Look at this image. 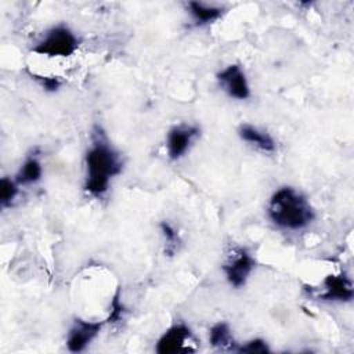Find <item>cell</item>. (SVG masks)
Wrapping results in <instances>:
<instances>
[{
	"label": "cell",
	"mask_w": 354,
	"mask_h": 354,
	"mask_svg": "<svg viewBox=\"0 0 354 354\" xmlns=\"http://www.w3.org/2000/svg\"><path fill=\"white\" fill-rule=\"evenodd\" d=\"M35 79L40 83V86L46 90V91H57L61 86V80L58 77L54 76H39V75H33Z\"/></svg>",
	"instance_id": "cell-17"
},
{
	"label": "cell",
	"mask_w": 354,
	"mask_h": 354,
	"mask_svg": "<svg viewBox=\"0 0 354 354\" xmlns=\"http://www.w3.org/2000/svg\"><path fill=\"white\" fill-rule=\"evenodd\" d=\"M322 292L319 299L328 301H351L354 296L353 282L346 274H329L322 281Z\"/></svg>",
	"instance_id": "cell-9"
},
{
	"label": "cell",
	"mask_w": 354,
	"mask_h": 354,
	"mask_svg": "<svg viewBox=\"0 0 354 354\" xmlns=\"http://www.w3.org/2000/svg\"><path fill=\"white\" fill-rule=\"evenodd\" d=\"M209 343L210 346L220 350H234L236 348V343L234 340L231 328L225 322L214 324L209 330Z\"/></svg>",
	"instance_id": "cell-13"
},
{
	"label": "cell",
	"mask_w": 354,
	"mask_h": 354,
	"mask_svg": "<svg viewBox=\"0 0 354 354\" xmlns=\"http://www.w3.org/2000/svg\"><path fill=\"white\" fill-rule=\"evenodd\" d=\"M18 183L8 178L3 177L0 180V205L1 207H8L14 202L17 194H18Z\"/></svg>",
	"instance_id": "cell-15"
},
{
	"label": "cell",
	"mask_w": 354,
	"mask_h": 354,
	"mask_svg": "<svg viewBox=\"0 0 354 354\" xmlns=\"http://www.w3.org/2000/svg\"><path fill=\"white\" fill-rule=\"evenodd\" d=\"M235 351L241 353V354H254V353H270L271 348L268 347L266 340H263L260 337H256V339H252V340L246 342L245 344L236 346Z\"/></svg>",
	"instance_id": "cell-16"
},
{
	"label": "cell",
	"mask_w": 354,
	"mask_h": 354,
	"mask_svg": "<svg viewBox=\"0 0 354 354\" xmlns=\"http://www.w3.org/2000/svg\"><path fill=\"white\" fill-rule=\"evenodd\" d=\"M41 176H43L41 163L37 156L32 155V156H28L25 159V162L21 165V167L15 176V181L19 185H30V184L39 183Z\"/></svg>",
	"instance_id": "cell-12"
},
{
	"label": "cell",
	"mask_w": 354,
	"mask_h": 354,
	"mask_svg": "<svg viewBox=\"0 0 354 354\" xmlns=\"http://www.w3.org/2000/svg\"><path fill=\"white\" fill-rule=\"evenodd\" d=\"M79 44L80 41L73 30L59 24L46 32L44 37L33 47V53L46 57H71L79 48Z\"/></svg>",
	"instance_id": "cell-3"
},
{
	"label": "cell",
	"mask_w": 354,
	"mask_h": 354,
	"mask_svg": "<svg viewBox=\"0 0 354 354\" xmlns=\"http://www.w3.org/2000/svg\"><path fill=\"white\" fill-rule=\"evenodd\" d=\"M238 136L242 141L248 142L249 145L257 148L261 152L271 153L277 149L275 140L264 130L253 126V124H241L238 129Z\"/></svg>",
	"instance_id": "cell-10"
},
{
	"label": "cell",
	"mask_w": 354,
	"mask_h": 354,
	"mask_svg": "<svg viewBox=\"0 0 354 354\" xmlns=\"http://www.w3.org/2000/svg\"><path fill=\"white\" fill-rule=\"evenodd\" d=\"M84 189L93 196L104 195L113 177L120 174L123 162L120 155L104 140H95L86 152Z\"/></svg>",
	"instance_id": "cell-2"
},
{
	"label": "cell",
	"mask_w": 354,
	"mask_h": 354,
	"mask_svg": "<svg viewBox=\"0 0 354 354\" xmlns=\"http://www.w3.org/2000/svg\"><path fill=\"white\" fill-rule=\"evenodd\" d=\"M159 228H160L162 236L165 239V245H166L165 253L169 254V256H173L177 252L178 246H180V242H181L180 235L176 231V228L170 223H167V221H160Z\"/></svg>",
	"instance_id": "cell-14"
},
{
	"label": "cell",
	"mask_w": 354,
	"mask_h": 354,
	"mask_svg": "<svg viewBox=\"0 0 354 354\" xmlns=\"http://www.w3.org/2000/svg\"><path fill=\"white\" fill-rule=\"evenodd\" d=\"M122 314H123V304L119 299V292H118L111 303V313H109V317L105 319V322H116L122 318Z\"/></svg>",
	"instance_id": "cell-18"
},
{
	"label": "cell",
	"mask_w": 354,
	"mask_h": 354,
	"mask_svg": "<svg viewBox=\"0 0 354 354\" xmlns=\"http://www.w3.org/2000/svg\"><path fill=\"white\" fill-rule=\"evenodd\" d=\"M199 133V127L194 124H178L171 127L166 138L167 156L171 160H178L183 158Z\"/></svg>",
	"instance_id": "cell-8"
},
{
	"label": "cell",
	"mask_w": 354,
	"mask_h": 354,
	"mask_svg": "<svg viewBox=\"0 0 354 354\" xmlns=\"http://www.w3.org/2000/svg\"><path fill=\"white\" fill-rule=\"evenodd\" d=\"M187 8L196 25H207L217 21L223 14V7L202 1H188Z\"/></svg>",
	"instance_id": "cell-11"
},
{
	"label": "cell",
	"mask_w": 354,
	"mask_h": 354,
	"mask_svg": "<svg viewBox=\"0 0 354 354\" xmlns=\"http://www.w3.org/2000/svg\"><path fill=\"white\" fill-rule=\"evenodd\" d=\"M267 216L278 228L299 231L313 223L314 210L300 191L293 187H281L267 203Z\"/></svg>",
	"instance_id": "cell-1"
},
{
	"label": "cell",
	"mask_w": 354,
	"mask_h": 354,
	"mask_svg": "<svg viewBox=\"0 0 354 354\" xmlns=\"http://www.w3.org/2000/svg\"><path fill=\"white\" fill-rule=\"evenodd\" d=\"M221 268L227 282L232 288L239 289L246 285L250 274L256 268V259L246 248L234 246L225 254Z\"/></svg>",
	"instance_id": "cell-4"
},
{
	"label": "cell",
	"mask_w": 354,
	"mask_h": 354,
	"mask_svg": "<svg viewBox=\"0 0 354 354\" xmlns=\"http://www.w3.org/2000/svg\"><path fill=\"white\" fill-rule=\"evenodd\" d=\"M217 82L225 94L234 100L243 101L250 97V87L245 72L238 64H231L217 73Z\"/></svg>",
	"instance_id": "cell-6"
},
{
	"label": "cell",
	"mask_w": 354,
	"mask_h": 354,
	"mask_svg": "<svg viewBox=\"0 0 354 354\" xmlns=\"http://www.w3.org/2000/svg\"><path fill=\"white\" fill-rule=\"evenodd\" d=\"M105 321H87L76 318L66 336V347L71 353H80L100 335Z\"/></svg>",
	"instance_id": "cell-7"
},
{
	"label": "cell",
	"mask_w": 354,
	"mask_h": 354,
	"mask_svg": "<svg viewBox=\"0 0 354 354\" xmlns=\"http://www.w3.org/2000/svg\"><path fill=\"white\" fill-rule=\"evenodd\" d=\"M192 339V332L185 324H174L159 337L155 351L159 354L192 353L195 351L191 347L194 344Z\"/></svg>",
	"instance_id": "cell-5"
}]
</instances>
